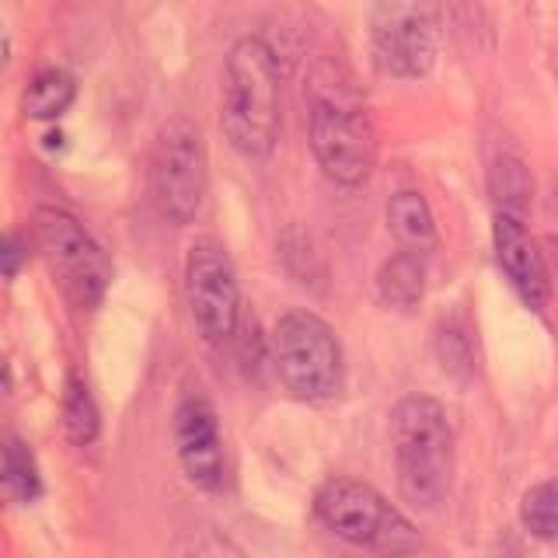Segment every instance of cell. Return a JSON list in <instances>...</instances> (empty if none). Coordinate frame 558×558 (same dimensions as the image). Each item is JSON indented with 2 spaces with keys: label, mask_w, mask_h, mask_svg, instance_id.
<instances>
[{
  "label": "cell",
  "mask_w": 558,
  "mask_h": 558,
  "mask_svg": "<svg viewBox=\"0 0 558 558\" xmlns=\"http://www.w3.org/2000/svg\"><path fill=\"white\" fill-rule=\"evenodd\" d=\"M366 28L384 74L418 81L440 57L444 8L440 0H371Z\"/></svg>",
  "instance_id": "obj_5"
},
{
  "label": "cell",
  "mask_w": 558,
  "mask_h": 558,
  "mask_svg": "<svg viewBox=\"0 0 558 558\" xmlns=\"http://www.w3.org/2000/svg\"><path fill=\"white\" fill-rule=\"evenodd\" d=\"M307 122L314 161L342 189L371 182L377 165V133L363 98L328 66H318L307 87Z\"/></svg>",
  "instance_id": "obj_1"
},
{
  "label": "cell",
  "mask_w": 558,
  "mask_h": 558,
  "mask_svg": "<svg viewBox=\"0 0 558 558\" xmlns=\"http://www.w3.org/2000/svg\"><path fill=\"white\" fill-rule=\"evenodd\" d=\"M209 185V157L196 122L174 116L157 133L150 154V196L171 223H189L199 214Z\"/></svg>",
  "instance_id": "obj_8"
},
{
  "label": "cell",
  "mask_w": 558,
  "mask_h": 558,
  "mask_svg": "<svg viewBox=\"0 0 558 558\" xmlns=\"http://www.w3.org/2000/svg\"><path fill=\"white\" fill-rule=\"evenodd\" d=\"M35 241H39L66 301L81 311H95L112 283V262L92 231L66 209L39 206L35 209Z\"/></svg>",
  "instance_id": "obj_6"
},
{
  "label": "cell",
  "mask_w": 558,
  "mask_h": 558,
  "mask_svg": "<svg viewBox=\"0 0 558 558\" xmlns=\"http://www.w3.org/2000/svg\"><path fill=\"white\" fill-rule=\"evenodd\" d=\"M493 244H496L499 269L510 279V287L520 293V301L531 311H545L551 304V272L523 217L496 214Z\"/></svg>",
  "instance_id": "obj_11"
},
{
  "label": "cell",
  "mask_w": 558,
  "mask_h": 558,
  "mask_svg": "<svg viewBox=\"0 0 558 558\" xmlns=\"http://www.w3.org/2000/svg\"><path fill=\"white\" fill-rule=\"evenodd\" d=\"M314 513L325 527L356 548L401 551L415 545V527L374 485L356 478H328L314 496Z\"/></svg>",
  "instance_id": "obj_7"
},
{
  "label": "cell",
  "mask_w": 558,
  "mask_h": 558,
  "mask_svg": "<svg viewBox=\"0 0 558 558\" xmlns=\"http://www.w3.org/2000/svg\"><path fill=\"white\" fill-rule=\"evenodd\" d=\"M388 231L405 252L426 255L436 248V220L423 192L398 189L388 199Z\"/></svg>",
  "instance_id": "obj_12"
},
{
  "label": "cell",
  "mask_w": 558,
  "mask_h": 558,
  "mask_svg": "<svg viewBox=\"0 0 558 558\" xmlns=\"http://www.w3.org/2000/svg\"><path fill=\"white\" fill-rule=\"evenodd\" d=\"M377 296H380V304L391 311H412L423 304V296H426L423 255L401 248L391 258H384V266L377 269Z\"/></svg>",
  "instance_id": "obj_13"
},
{
  "label": "cell",
  "mask_w": 558,
  "mask_h": 558,
  "mask_svg": "<svg viewBox=\"0 0 558 558\" xmlns=\"http://www.w3.org/2000/svg\"><path fill=\"white\" fill-rule=\"evenodd\" d=\"M43 493V475L39 464H35L32 450L17 440V436H8L4 444V496L11 502H35Z\"/></svg>",
  "instance_id": "obj_17"
},
{
  "label": "cell",
  "mask_w": 558,
  "mask_h": 558,
  "mask_svg": "<svg viewBox=\"0 0 558 558\" xmlns=\"http://www.w3.org/2000/svg\"><path fill=\"white\" fill-rule=\"evenodd\" d=\"M398 488L418 510H440L453 485V429L429 395H405L391 412Z\"/></svg>",
  "instance_id": "obj_3"
},
{
  "label": "cell",
  "mask_w": 558,
  "mask_h": 558,
  "mask_svg": "<svg viewBox=\"0 0 558 558\" xmlns=\"http://www.w3.org/2000/svg\"><path fill=\"white\" fill-rule=\"evenodd\" d=\"M520 523L537 541H558V482H537L523 493Z\"/></svg>",
  "instance_id": "obj_18"
},
{
  "label": "cell",
  "mask_w": 558,
  "mask_h": 558,
  "mask_svg": "<svg viewBox=\"0 0 558 558\" xmlns=\"http://www.w3.org/2000/svg\"><path fill=\"white\" fill-rule=\"evenodd\" d=\"M74 98H77L74 77H70L66 70L52 66V70H43V74L32 77V84L22 95V112H25V119H35V122H52L74 105Z\"/></svg>",
  "instance_id": "obj_14"
},
{
  "label": "cell",
  "mask_w": 558,
  "mask_h": 558,
  "mask_svg": "<svg viewBox=\"0 0 558 558\" xmlns=\"http://www.w3.org/2000/svg\"><path fill=\"white\" fill-rule=\"evenodd\" d=\"M60 412H63V433L74 447H87V444L98 440L101 415H98V405L92 398V388H87V380L81 374H66Z\"/></svg>",
  "instance_id": "obj_15"
},
{
  "label": "cell",
  "mask_w": 558,
  "mask_h": 558,
  "mask_svg": "<svg viewBox=\"0 0 558 558\" xmlns=\"http://www.w3.org/2000/svg\"><path fill=\"white\" fill-rule=\"evenodd\" d=\"M185 301L192 322L209 345L234 342L241 328V283L220 241H192L185 255Z\"/></svg>",
  "instance_id": "obj_9"
},
{
  "label": "cell",
  "mask_w": 558,
  "mask_h": 558,
  "mask_svg": "<svg viewBox=\"0 0 558 558\" xmlns=\"http://www.w3.org/2000/svg\"><path fill=\"white\" fill-rule=\"evenodd\" d=\"M488 192H493L499 214L523 217L534 196V179L527 165L513 154H499L493 161V171H488Z\"/></svg>",
  "instance_id": "obj_16"
},
{
  "label": "cell",
  "mask_w": 558,
  "mask_h": 558,
  "mask_svg": "<svg viewBox=\"0 0 558 558\" xmlns=\"http://www.w3.org/2000/svg\"><path fill=\"white\" fill-rule=\"evenodd\" d=\"M174 450L192 485L220 488L223 485V440L214 405L203 395H189L174 409Z\"/></svg>",
  "instance_id": "obj_10"
},
{
  "label": "cell",
  "mask_w": 558,
  "mask_h": 558,
  "mask_svg": "<svg viewBox=\"0 0 558 558\" xmlns=\"http://www.w3.org/2000/svg\"><path fill=\"white\" fill-rule=\"evenodd\" d=\"M22 258H25V241H22V234H8V241H4V276L8 279L17 276V266H22Z\"/></svg>",
  "instance_id": "obj_19"
},
{
  "label": "cell",
  "mask_w": 558,
  "mask_h": 558,
  "mask_svg": "<svg viewBox=\"0 0 558 558\" xmlns=\"http://www.w3.org/2000/svg\"><path fill=\"white\" fill-rule=\"evenodd\" d=\"M220 126L248 161L269 157L279 140V63L258 35H244L227 52Z\"/></svg>",
  "instance_id": "obj_2"
},
{
  "label": "cell",
  "mask_w": 558,
  "mask_h": 558,
  "mask_svg": "<svg viewBox=\"0 0 558 558\" xmlns=\"http://www.w3.org/2000/svg\"><path fill=\"white\" fill-rule=\"evenodd\" d=\"M269 360L283 388L301 401H325L342 388V345L311 311H287L276 322Z\"/></svg>",
  "instance_id": "obj_4"
}]
</instances>
